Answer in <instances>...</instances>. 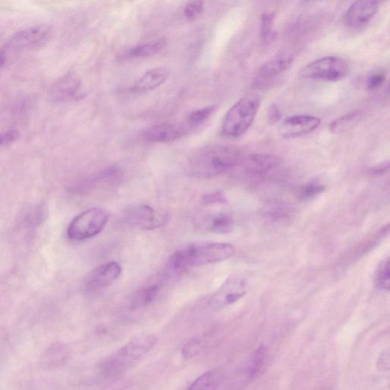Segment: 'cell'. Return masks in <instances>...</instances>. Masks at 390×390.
<instances>
[{
    "mask_svg": "<svg viewBox=\"0 0 390 390\" xmlns=\"http://www.w3.org/2000/svg\"><path fill=\"white\" fill-rule=\"evenodd\" d=\"M267 118H269L270 124L272 125L277 123V122L281 120V110L275 104L270 106L269 113H267Z\"/></svg>",
    "mask_w": 390,
    "mask_h": 390,
    "instance_id": "836d02e7",
    "label": "cell"
},
{
    "mask_svg": "<svg viewBox=\"0 0 390 390\" xmlns=\"http://www.w3.org/2000/svg\"><path fill=\"white\" fill-rule=\"evenodd\" d=\"M225 381V376L218 371H209L200 376L189 389H218Z\"/></svg>",
    "mask_w": 390,
    "mask_h": 390,
    "instance_id": "603a6c76",
    "label": "cell"
},
{
    "mask_svg": "<svg viewBox=\"0 0 390 390\" xmlns=\"http://www.w3.org/2000/svg\"><path fill=\"white\" fill-rule=\"evenodd\" d=\"M325 190L324 185L317 181L309 182L298 188L297 195L299 200H309L318 197Z\"/></svg>",
    "mask_w": 390,
    "mask_h": 390,
    "instance_id": "d4e9b609",
    "label": "cell"
},
{
    "mask_svg": "<svg viewBox=\"0 0 390 390\" xmlns=\"http://www.w3.org/2000/svg\"><path fill=\"white\" fill-rule=\"evenodd\" d=\"M52 32V27L46 24L32 26L16 33L2 48L7 57L12 53L34 49L43 46Z\"/></svg>",
    "mask_w": 390,
    "mask_h": 390,
    "instance_id": "52a82bcc",
    "label": "cell"
},
{
    "mask_svg": "<svg viewBox=\"0 0 390 390\" xmlns=\"http://www.w3.org/2000/svg\"><path fill=\"white\" fill-rule=\"evenodd\" d=\"M197 225L200 228L216 233H227L234 227V220L227 213L218 212L199 215Z\"/></svg>",
    "mask_w": 390,
    "mask_h": 390,
    "instance_id": "e0dca14e",
    "label": "cell"
},
{
    "mask_svg": "<svg viewBox=\"0 0 390 390\" xmlns=\"http://www.w3.org/2000/svg\"><path fill=\"white\" fill-rule=\"evenodd\" d=\"M389 259L384 260L378 267L376 274V286L383 291L388 292L390 286Z\"/></svg>",
    "mask_w": 390,
    "mask_h": 390,
    "instance_id": "484cf974",
    "label": "cell"
},
{
    "mask_svg": "<svg viewBox=\"0 0 390 390\" xmlns=\"http://www.w3.org/2000/svg\"><path fill=\"white\" fill-rule=\"evenodd\" d=\"M165 46L166 41L164 39L141 44V46L129 50L125 54V58L127 59H139L153 57V56L161 52Z\"/></svg>",
    "mask_w": 390,
    "mask_h": 390,
    "instance_id": "44dd1931",
    "label": "cell"
},
{
    "mask_svg": "<svg viewBox=\"0 0 390 390\" xmlns=\"http://www.w3.org/2000/svg\"><path fill=\"white\" fill-rule=\"evenodd\" d=\"M379 369L388 371L389 370V351L386 349L383 351L377 361Z\"/></svg>",
    "mask_w": 390,
    "mask_h": 390,
    "instance_id": "e575fe53",
    "label": "cell"
},
{
    "mask_svg": "<svg viewBox=\"0 0 390 390\" xmlns=\"http://www.w3.org/2000/svg\"><path fill=\"white\" fill-rule=\"evenodd\" d=\"M7 58L8 57L5 51L2 48H0V71H1L4 68L5 63H6Z\"/></svg>",
    "mask_w": 390,
    "mask_h": 390,
    "instance_id": "8d00e7d4",
    "label": "cell"
},
{
    "mask_svg": "<svg viewBox=\"0 0 390 390\" xmlns=\"http://www.w3.org/2000/svg\"><path fill=\"white\" fill-rule=\"evenodd\" d=\"M261 99L256 96L242 98L227 113L222 122V133L229 138H239L245 135L257 115Z\"/></svg>",
    "mask_w": 390,
    "mask_h": 390,
    "instance_id": "277c9868",
    "label": "cell"
},
{
    "mask_svg": "<svg viewBox=\"0 0 390 390\" xmlns=\"http://www.w3.org/2000/svg\"><path fill=\"white\" fill-rule=\"evenodd\" d=\"M204 3L202 0H193L185 8L184 14L187 19L193 21L202 14Z\"/></svg>",
    "mask_w": 390,
    "mask_h": 390,
    "instance_id": "f1b7e54d",
    "label": "cell"
},
{
    "mask_svg": "<svg viewBox=\"0 0 390 390\" xmlns=\"http://www.w3.org/2000/svg\"><path fill=\"white\" fill-rule=\"evenodd\" d=\"M232 245L222 242H197L177 250L169 262L173 272H181L189 267L207 265L226 261L235 254Z\"/></svg>",
    "mask_w": 390,
    "mask_h": 390,
    "instance_id": "7a4b0ae2",
    "label": "cell"
},
{
    "mask_svg": "<svg viewBox=\"0 0 390 390\" xmlns=\"http://www.w3.org/2000/svg\"><path fill=\"white\" fill-rule=\"evenodd\" d=\"M122 272L121 266L116 262H111L99 266L86 281L85 287L88 292H96L113 284Z\"/></svg>",
    "mask_w": 390,
    "mask_h": 390,
    "instance_id": "8fae6325",
    "label": "cell"
},
{
    "mask_svg": "<svg viewBox=\"0 0 390 390\" xmlns=\"http://www.w3.org/2000/svg\"><path fill=\"white\" fill-rule=\"evenodd\" d=\"M247 284L240 278H231L211 298L210 304L215 309L232 305L247 292Z\"/></svg>",
    "mask_w": 390,
    "mask_h": 390,
    "instance_id": "9c48e42d",
    "label": "cell"
},
{
    "mask_svg": "<svg viewBox=\"0 0 390 390\" xmlns=\"http://www.w3.org/2000/svg\"><path fill=\"white\" fill-rule=\"evenodd\" d=\"M109 218V213L104 209H88L71 221L68 228V237L75 242L93 238L106 228Z\"/></svg>",
    "mask_w": 390,
    "mask_h": 390,
    "instance_id": "5b68a950",
    "label": "cell"
},
{
    "mask_svg": "<svg viewBox=\"0 0 390 390\" xmlns=\"http://www.w3.org/2000/svg\"><path fill=\"white\" fill-rule=\"evenodd\" d=\"M153 336L140 337L130 342L125 347L111 354L101 365L102 374L108 378L118 377L157 344Z\"/></svg>",
    "mask_w": 390,
    "mask_h": 390,
    "instance_id": "3957f363",
    "label": "cell"
},
{
    "mask_svg": "<svg viewBox=\"0 0 390 390\" xmlns=\"http://www.w3.org/2000/svg\"><path fill=\"white\" fill-rule=\"evenodd\" d=\"M124 218L129 225L152 230L164 226L169 220L168 213L148 205H133L124 211Z\"/></svg>",
    "mask_w": 390,
    "mask_h": 390,
    "instance_id": "ba28073f",
    "label": "cell"
},
{
    "mask_svg": "<svg viewBox=\"0 0 390 390\" xmlns=\"http://www.w3.org/2000/svg\"><path fill=\"white\" fill-rule=\"evenodd\" d=\"M216 111V106H210L195 110L187 116L183 124L188 132L196 130L204 125L212 117Z\"/></svg>",
    "mask_w": 390,
    "mask_h": 390,
    "instance_id": "7402d4cb",
    "label": "cell"
},
{
    "mask_svg": "<svg viewBox=\"0 0 390 390\" xmlns=\"http://www.w3.org/2000/svg\"><path fill=\"white\" fill-rule=\"evenodd\" d=\"M160 291V284H153L142 289L132 300L133 308H141L151 304L158 297Z\"/></svg>",
    "mask_w": 390,
    "mask_h": 390,
    "instance_id": "cb8c5ba5",
    "label": "cell"
},
{
    "mask_svg": "<svg viewBox=\"0 0 390 390\" xmlns=\"http://www.w3.org/2000/svg\"><path fill=\"white\" fill-rule=\"evenodd\" d=\"M293 63V58L287 53L277 55L269 61L265 62L256 73L254 79V86L263 88L270 83L274 78L280 75Z\"/></svg>",
    "mask_w": 390,
    "mask_h": 390,
    "instance_id": "4fadbf2b",
    "label": "cell"
},
{
    "mask_svg": "<svg viewBox=\"0 0 390 390\" xmlns=\"http://www.w3.org/2000/svg\"><path fill=\"white\" fill-rule=\"evenodd\" d=\"M47 217L48 208L46 205H32L22 211L19 224L25 228L33 229L41 225Z\"/></svg>",
    "mask_w": 390,
    "mask_h": 390,
    "instance_id": "d6986e66",
    "label": "cell"
},
{
    "mask_svg": "<svg viewBox=\"0 0 390 390\" xmlns=\"http://www.w3.org/2000/svg\"><path fill=\"white\" fill-rule=\"evenodd\" d=\"M321 124L319 118L312 116H294L286 118L280 127L282 136L295 138L306 135L317 129Z\"/></svg>",
    "mask_w": 390,
    "mask_h": 390,
    "instance_id": "7c38bea8",
    "label": "cell"
},
{
    "mask_svg": "<svg viewBox=\"0 0 390 390\" xmlns=\"http://www.w3.org/2000/svg\"><path fill=\"white\" fill-rule=\"evenodd\" d=\"M81 82L76 75L69 73L61 78L51 88L50 95L56 102H65L76 97Z\"/></svg>",
    "mask_w": 390,
    "mask_h": 390,
    "instance_id": "2e32d148",
    "label": "cell"
},
{
    "mask_svg": "<svg viewBox=\"0 0 390 390\" xmlns=\"http://www.w3.org/2000/svg\"><path fill=\"white\" fill-rule=\"evenodd\" d=\"M359 114L356 113H352L337 119V120L334 121L333 123L331 125V130L332 131L339 130L342 127L349 124V122H351Z\"/></svg>",
    "mask_w": 390,
    "mask_h": 390,
    "instance_id": "d6a6232c",
    "label": "cell"
},
{
    "mask_svg": "<svg viewBox=\"0 0 390 390\" xmlns=\"http://www.w3.org/2000/svg\"><path fill=\"white\" fill-rule=\"evenodd\" d=\"M389 170V162L381 163L374 167L371 170V173L375 175H381L387 173Z\"/></svg>",
    "mask_w": 390,
    "mask_h": 390,
    "instance_id": "d590c367",
    "label": "cell"
},
{
    "mask_svg": "<svg viewBox=\"0 0 390 390\" xmlns=\"http://www.w3.org/2000/svg\"><path fill=\"white\" fill-rule=\"evenodd\" d=\"M349 65L338 57H326L309 63L302 75L309 79L326 82H338L349 73Z\"/></svg>",
    "mask_w": 390,
    "mask_h": 390,
    "instance_id": "8992f818",
    "label": "cell"
},
{
    "mask_svg": "<svg viewBox=\"0 0 390 390\" xmlns=\"http://www.w3.org/2000/svg\"><path fill=\"white\" fill-rule=\"evenodd\" d=\"M267 349L264 344L256 349L248 361L245 376L248 381H252L257 378L263 371L266 362Z\"/></svg>",
    "mask_w": 390,
    "mask_h": 390,
    "instance_id": "ffe728a7",
    "label": "cell"
},
{
    "mask_svg": "<svg viewBox=\"0 0 390 390\" xmlns=\"http://www.w3.org/2000/svg\"><path fill=\"white\" fill-rule=\"evenodd\" d=\"M385 81V75L382 73H376L369 76L366 82V88L370 91H377Z\"/></svg>",
    "mask_w": 390,
    "mask_h": 390,
    "instance_id": "f546056e",
    "label": "cell"
},
{
    "mask_svg": "<svg viewBox=\"0 0 390 390\" xmlns=\"http://www.w3.org/2000/svg\"><path fill=\"white\" fill-rule=\"evenodd\" d=\"M384 0H355L344 16L345 24L359 28L369 24L378 12Z\"/></svg>",
    "mask_w": 390,
    "mask_h": 390,
    "instance_id": "30bf717a",
    "label": "cell"
},
{
    "mask_svg": "<svg viewBox=\"0 0 390 390\" xmlns=\"http://www.w3.org/2000/svg\"><path fill=\"white\" fill-rule=\"evenodd\" d=\"M169 75V71L165 68L152 69L140 78L131 88V91L135 93H143L154 91L168 79Z\"/></svg>",
    "mask_w": 390,
    "mask_h": 390,
    "instance_id": "ac0fdd59",
    "label": "cell"
},
{
    "mask_svg": "<svg viewBox=\"0 0 390 390\" xmlns=\"http://www.w3.org/2000/svg\"><path fill=\"white\" fill-rule=\"evenodd\" d=\"M188 133L183 124H161L145 130L143 139L149 143H167L174 142Z\"/></svg>",
    "mask_w": 390,
    "mask_h": 390,
    "instance_id": "5bb4252c",
    "label": "cell"
},
{
    "mask_svg": "<svg viewBox=\"0 0 390 390\" xmlns=\"http://www.w3.org/2000/svg\"><path fill=\"white\" fill-rule=\"evenodd\" d=\"M281 164L276 155L267 153H256L245 158L241 165L244 172L250 175H261L271 172Z\"/></svg>",
    "mask_w": 390,
    "mask_h": 390,
    "instance_id": "9a60e30c",
    "label": "cell"
},
{
    "mask_svg": "<svg viewBox=\"0 0 390 390\" xmlns=\"http://www.w3.org/2000/svg\"><path fill=\"white\" fill-rule=\"evenodd\" d=\"M228 202L224 192L216 191L205 194L200 198V203L207 205H225Z\"/></svg>",
    "mask_w": 390,
    "mask_h": 390,
    "instance_id": "83f0119b",
    "label": "cell"
},
{
    "mask_svg": "<svg viewBox=\"0 0 390 390\" xmlns=\"http://www.w3.org/2000/svg\"><path fill=\"white\" fill-rule=\"evenodd\" d=\"M245 158L243 151L237 147L209 144L196 150L188 158L186 171L195 178H215L240 165Z\"/></svg>",
    "mask_w": 390,
    "mask_h": 390,
    "instance_id": "6da1fadb",
    "label": "cell"
},
{
    "mask_svg": "<svg viewBox=\"0 0 390 390\" xmlns=\"http://www.w3.org/2000/svg\"><path fill=\"white\" fill-rule=\"evenodd\" d=\"M200 349V344L197 339L189 341L183 349V354L185 359H191L198 354Z\"/></svg>",
    "mask_w": 390,
    "mask_h": 390,
    "instance_id": "4dcf8cb0",
    "label": "cell"
},
{
    "mask_svg": "<svg viewBox=\"0 0 390 390\" xmlns=\"http://www.w3.org/2000/svg\"><path fill=\"white\" fill-rule=\"evenodd\" d=\"M19 138V133L17 130H8L0 133V147L14 143Z\"/></svg>",
    "mask_w": 390,
    "mask_h": 390,
    "instance_id": "1f68e13d",
    "label": "cell"
},
{
    "mask_svg": "<svg viewBox=\"0 0 390 390\" xmlns=\"http://www.w3.org/2000/svg\"><path fill=\"white\" fill-rule=\"evenodd\" d=\"M274 16L271 14H264L261 24V37L266 43H271L276 38V32L274 30Z\"/></svg>",
    "mask_w": 390,
    "mask_h": 390,
    "instance_id": "4316f807",
    "label": "cell"
}]
</instances>
